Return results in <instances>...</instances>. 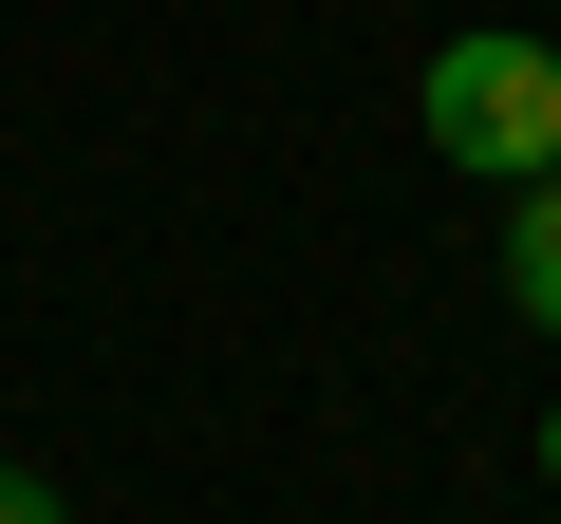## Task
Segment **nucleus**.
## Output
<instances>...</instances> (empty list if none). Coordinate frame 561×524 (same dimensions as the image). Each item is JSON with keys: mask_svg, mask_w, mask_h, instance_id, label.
<instances>
[{"mask_svg": "<svg viewBox=\"0 0 561 524\" xmlns=\"http://www.w3.org/2000/svg\"><path fill=\"white\" fill-rule=\"evenodd\" d=\"M412 113H431V150H449V169L524 187V169H561V38H524V20H468V38L412 76Z\"/></svg>", "mask_w": 561, "mask_h": 524, "instance_id": "f257e3e1", "label": "nucleus"}, {"mask_svg": "<svg viewBox=\"0 0 561 524\" xmlns=\"http://www.w3.org/2000/svg\"><path fill=\"white\" fill-rule=\"evenodd\" d=\"M542 487H561V412H542Z\"/></svg>", "mask_w": 561, "mask_h": 524, "instance_id": "20e7f679", "label": "nucleus"}, {"mask_svg": "<svg viewBox=\"0 0 561 524\" xmlns=\"http://www.w3.org/2000/svg\"><path fill=\"white\" fill-rule=\"evenodd\" d=\"M505 300L561 338V169H524V187H505Z\"/></svg>", "mask_w": 561, "mask_h": 524, "instance_id": "f03ea898", "label": "nucleus"}, {"mask_svg": "<svg viewBox=\"0 0 561 524\" xmlns=\"http://www.w3.org/2000/svg\"><path fill=\"white\" fill-rule=\"evenodd\" d=\"M0 524H76V505H57V487H38V468H0Z\"/></svg>", "mask_w": 561, "mask_h": 524, "instance_id": "7ed1b4c3", "label": "nucleus"}]
</instances>
